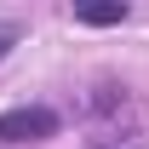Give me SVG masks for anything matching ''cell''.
I'll use <instances>...</instances> for the list:
<instances>
[{
  "instance_id": "1",
  "label": "cell",
  "mask_w": 149,
  "mask_h": 149,
  "mask_svg": "<svg viewBox=\"0 0 149 149\" xmlns=\"http://www.w3.org/2000/svg\"><path fill=\"white\" fill-rule=\"evenodd\" d=\"M52 132H57V109H46V103H23V109L0 115V143H35Z\"/></svg>"
},
{
  "instance_id": "2",
  "label": "cell",
  "mask_w": 149,
  "mask_h": 149,
  "mask_svg": "<svg viewBox=\"0 0 149 149\" xmlns=\"http://www.w3.org/2000/svg\"><path fill=\"white\" fill-rule=\"evenodd\" d=\"M74 17L92 23V29H109V23H126V0H80Z\"/></svg>"
},
{
  "instance_id": "3",
  "label": "cell",
  "mask_w": 149,
  "mask_h": 149,
  "mask_svg": "<svg viewBox=\"0 0 149 149\" xmlns=\"http://www.w3.org/2000/svg\"><path fill=\"white\" fill-rule=\"evenodd\" d=\"M6 52H12V35H0V57H6Z\"/></svg>"
}]
</instances>
